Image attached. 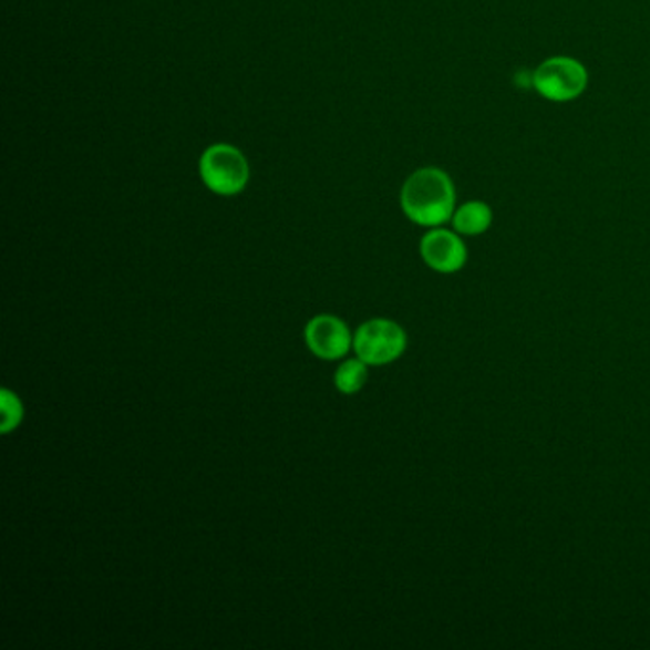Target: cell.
<instances>
[{
  "instance_id": "cell-2",
  "label": "cell",
  "mask_w": 650,
  "mask_h": 650,
  "mask_svg": "<svg viewBox=\"0 0 650 650\" xmlns=\"http://www.w3.org/2000/svg\"><path fill=\"white\" fill-rule=\"evenodd\" d=\"M406 332L390 319H370L357 329L353 350L369 367H384L398 361L406 350Z\"/></svg>"
},
{
  "instance_id": "cell-1",
  "label": "cell",
  "mask_w": 650,
  "mask_h": 650,
  "mask_svg": "<svg viewBox=\"0 0 650 650\" xmlns=\"http://www.w3.org/2000/svg\"><path fill=\"white\" fill-rule=\"evenodd\" d=\"M456 192L448 174L439 168H420L401 192L403 213L417 226L437 227L454 216Z\"/></svg>"
},
{
  "instance_id": "cell-5",
  "label": "cell",
  "mask_w": 650,
  "mask_h": 650,
  "mask_svg": "<svg viewBox=\"0 0 650 650\" xmlns=\"http://www.w3.org/2000/svg\"><path fill=\"white\" fill-rule=\"evenodd\" d=\"M309 351L324 361H336L348 355L353 345L348 324L334 316H317L306 327Z\"/></svg>"
},
{
  "instance_id": "cell-7",
  "label": "cell",
  "mask_w": 650,
  "mask_h": 650,
  "mask_svg": "<svg viewBox=\"0 0 650 650\" xmlns=\"http://www.w3.org/2000/svg\"><path fill=\"white\" fill-rule=\"evenodd\" d=\"M493 224V210L481 200H472L452 216V226L462 235H481Z\"/></svg>"
},
{
  "instance_id": "cell-9",
  "label": "cell",
  "mask_w": 650,
  "mask_h": 650,
  "mask_svg": "<svg viewBox=\"0 0 650 650\" xmlns=\"http://www.w3.org/2000/svg\"><path fill=\"white\" fill-rule=\"evenodd\" d=\"M0 412H2V420H0V432H14L16 427L21 424L23 420V404L20 398L16 395L14 391L4 388L0 393Z\"/></svg>"
},
{
  "instance_id": "cell-8",
  "label": "cell",
  "mask_w": 650,
  "mask_h": 650,
  "mask_svg": "<svg viewBox=\"0 0 650 650\" xmlns=\"http://www.w3.org/2000/svg\"><path fill=\"white\" fill-rule=\"evenodd\" d=\"M367 380H369V364L361 361L359 357L343 361L336 370L334 384L343 395H355L363 390Z\"/></svg>"
},
{
  "instance_id": "cell-6",
  "label": "cell",
  "mask_w": 650,
  "mask_h": 650,
  "mask_svg": "<svg viewBox=\"0 0 650 650\" xmlns=\"http://www.w3.org/2000/svg\"><path fill=\"white\" fill-rule=\"evenodd\" d=\"M420 254L425 264L437 274H458L466 266L467 248L458 235L448 229H433L420 243Z\"/></svg>"
},
{
  "instance_id": "cell-4",
  "label": "cell",
  "mask_w": 650,
  "mask_h": 650,
  "mask_svg": "<svg viewBox=\"0 0 650 650\" xmlns=\"http://www.w3.org/2000/svg\"><path fill=\"white\" fill-rule=\"evenodd\" d=\"M533 84L536 92L551 102H570L582 94L588 86V71L572 58H551L534 71Z\"/></svg>"
},
{
  "instance_id": "cell-3",
  "label": "cell",
  "mask_w": 650,
  "mask_h": 650,
  "mask_svg": "<svg viewBox=\"0 0 650 650\" xmlns=\"http://www.w3.org/2000/svg\"><path fill=\"white\" fill-rule=\"evenodd\" d=\"M248 163L234 145L216 144L200 157V178L210 192L229 197L248 184Z\"/></svg>"
}]
</instances>
